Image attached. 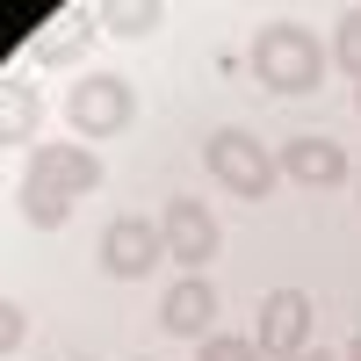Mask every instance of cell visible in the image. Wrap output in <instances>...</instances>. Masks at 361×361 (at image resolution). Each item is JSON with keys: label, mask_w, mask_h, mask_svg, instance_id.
<instances>
[{"label": "cell", "mask_w": 361, "mask_h": 361, "mask_svg": "<svg viewBox=\"0 0 361 361\" xmlns=\"http://www.w3.org/2000/svg\"><path fill=\"white\" fill-rule=\"evenodd\" d=\"M94 188H102V159L87 152V145H44V152H29V173H22V217L51 231Z\"/></svg>", "instance_id": "1"}, {"label": "cell", "mask_w": 361, "mask_h": 361, "mask_svg": "<svg viewBox=\"0 0 361 361\" xmlns=\"http://www.w3.org/2000/svg\"><path fill=\"white\" fill-rule=\"evenodd\" d=\"M253 73H260V87H275V94H311V87L325 80V51H318L311 29L267 22L253 37Z\"/></svg>", "instance_id": "2"}, {"label": "cell", "mask_w": 361, "mask_h": 361, "mask_svg": "<svg viewBox=\"0 0 361 361\" xmlns=\"http://www.w3.org/2000/svg\"><path fill=\"white\" fill-rule=\"evenodd\" d=\"M202 159H209V173H217L231 195H246V202H260L267 188H275V159H267V145L253 130H209Z\"/></svg>", "instance_id": "3"}, {"label": "cell", "mask_w": 361, "mask_h": 361, "mask_svg": "<svg viewBox=\"0 0 361 361\" xmlns=\"http://www.w3.org/2000/svg\"><path fill=\"white\" fill-rule=\"evenodd\" d=\"M130 116H137V94H130V80H116V73H87L66 94V123L80 137H116Z\"/></svg>", "instance_id": "4"}, {"label": "cell", "mask_w": 361, "mask_h": 361, "mask_svg": "<svg viewBox=\"0 0 361 361\" xmlns=\"http://www.w3.org/2000/svg\"><path fill=\"white\" fill-rule=\"evenodd\" d=\"M311 296L304 289H275L260 304V333H253V347L267 354V361H296V354H311Z\"/></svg>", "instance_id": "5"}, {"label": "cell", "mask_w": 361, "mask_h": 361, "mask_svg": "<svg viewBox=\"0 0 361 361\" xmlns=\"http://www.w3.org/2000/svg\"><path fill=\"white\" fill-rule=\"evenodd\" d=\"M159 260H166V231H159V224H145V217H116V224L102 231V267H109L116 282H145Z\"/></svg>", "instance_id": "6"}, {"label": "cell", "mask_w": 361, "mask_h": 361, "mask_svg": "<svg viewBox=\"0 0 361 361\" xmlns=\"http://www.w3.org/2000/svg\"><path fill=\"white\" fill-rule=\"evenodd\" d=\"M159 231H166V260H180L188 275H202V267L217 260V217H209L195 195H173L166 217H159Z\"/></svg>", "instance_id": "7"}, {"label": "cell", "mask_w": 361, "mask_h": 361, "mask_svg": "<svg viewBox=\"0 0 361 361\" xmlns=\"http://www.w3.org/2000/svg\"><path fill=\"white\" fill-rule=\"evenodd\" d=\"M209 318H217V289H209L202 275H180L166 289V304H159V325L180 340H209Z\"/></svg>", "instance_id": "8"}, {"label": "cell", "mask_w": 361, "mask_h": 361, "mask_svg": "<svg viewBox=\"0 0 361 361\" xmlns=\"http://www.w3.org/2000/svg\"><path fill=\"white\" fill-rule=\"evenodd\" d=\"M282 173L304 180V188H340V180H347V152L333 137H289L282 145Z\"/></svg>", "instance_id": "9"}, {"label": "cell", "mask_w": 361, "mask_h": 361, "mask_svg": "<svg viewBox=\"0 0 361 361\" xmlns=\"http://www.w3.org/2000/svg\"><path fill=\"white\" fill-rule=\"evenodd\" d=\"M102 15L116 37H145V29H159V0H109Z\"/></svg>", "instance_id": "10"}, {"label": "cell", "mask_w": 361, "mask_h": 361, "mask_svg": "<svg viewBox=\"0 0 361 361\" xmlns=\"http://www.w3.org/2000/svg\"><path fill=\"white\" fill-rule=\"evenodd\" d=\"M22 130H37V94H29V87H8V94H0V137H22Z\"/></svg>", "instance_id": "11"}, {"label": "cell", "mask_w": 361, "mask_h": 361, "mask_svg": "<svg viewBox=\"0 0 361 361\" xmlns=\"http://www.w3.org/2000/svg\"><path fill=\"white\" fill-rule=\"evenodd\" d=\"M333 58L361 80V8H347V22H340V37H333Z\"/></svg>", "instance_id": "12"}, {"label": "cell", "mask_w": 361, "mask_h": 361, "mask_svg": "<svg viewBox=\"0 0 361 361\" xmlns=\"http://www.w3.org/2000/svg\"><path fill=\"white\" fill-rule=\"evenodd\" d=\"M202 361H260V347L238 340V333H209L202 340Z\"/></svg>", "instance_id": "13"}, {"label": "cell", "mask_w": 361, "mask_h": 361, "mask_svg": "<svg viewBox=\"0 0 361 361\" xmlns=\"http://www.w3.org/2000/svg\"><path fill=\"white\" fill-rule=\"evenodd\" d=\"M22 347V304H0V354Z\"/></svg>", "instance_id": "14"}, {"label": "cell", "mask_w": 361, "mask_h": 361, "mask_svg": "<svg viewBox=\"0 0 361 361\" xmlns=\"http://www.w3.org/2000/svg\"><path fill=\"white\" fill-rule=\"evenodd\" d=\"M296 361H333V354H318V347H311V354H296Z\"/></svg>", "instance_id": "15"}, {"label": "cell", "mask_w": 361, "mask_h": 361, "mask_svg": "<svg viewBox=\"0 0 361 361\" xmlns=\"http://www.w3.org/2000/svg\"><path fill=\"white\" fill-rule=\"evenodd\" d=\"M347 361H361V333H354V347H347Z\"/></svg>", "instance_id": "16"}, {"label": "cell", "mask_w": 361, "mask_h": 361, "mask_svg": "<svg viewBox=\"0 0 361 361\" xmlns=\"http://www.w3.org/2000/svg\"><path fill=\"white\" fill-rule=\"evenodd\" d=\"M354 109H361V94H354Z\"/></svg>", "instance_id": "17"}]
</instances>
